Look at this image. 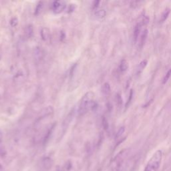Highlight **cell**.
Wrapping results in <instances>:
<instances>
[{"label":"cell","instance_id":"cell-18","mask_svg":"<svg viewBox=\"0 0 171 171\" xmlns=\"http://www.w3.org/2000/svg\"><path fill=\"white\" fill-rule=\"evenodd\" d=\"M76 66H77V64H75L74 65H72V67L71 68V70H70V78H72L74 75V72L75 70V68H76Z\"/></svg>","mask_w":171,"mask_h":171},{"label":"cell","instance_id":"cell-15","mask_svg":"<svg viewBox=\"0 0 171 171\" xmlns=\"http://www.w3.org/2000/svg\"><path fill=\"white\" fill-rule=\"evenodd\" d=\"M124 132H125V128H124V126L120 127L119 128V130H118V131L117 132L116 136V139H118V138H120V136H122V134L124 133Z\"/></svg>","mask_w":171,"mask_h":171},{"label":"cell","instance_id":"cell-9","mask_svg":"<svg viewBox=\"0 0 171 171\" xmlns=\"http://www.w3.org/2000/svg\"><path fill=\"white\" fill-rule=\"evenodd\" d=\"M53 112H54V109L52 106H48L46 108H44V109L43 110V111L42 112V113H41V114H42V118H44L45 116H49V115H50L51 114L53 113ZM41 118H40V119H41Z\"/></svg>","mask_w":171,"mask_h":171},{"label":"cell","instance_id":"cell-20","mask_svg":"<svg viewBox=\"0 0 171 171\" xmlns=\"http://www.w3.org/2000/svg\"><path fill=\"white\" fill-rule=\"evenodd\" d=\"M103 126L104 127L105 129H108V122H107V121L105 119V118H104L103 119Z\"/></svg>","mask_w":171,"mask_h":171},{"label":"cell","instance_id":"cell-10","mask_svg":"<svg viewBox=\"0 0 171 171\" xmlns=\"http://www.w3.org/2000/svg\"><path fill=\"white\" fill-rule=\"evenodd\" d=\"M147 65V60H143L140 62L139 64V66H138L137 70H136V74L137 75H140L142 72H143V70H144V68Z\"/></svg>","mask_w":171,"mask_h":171},{"label":"cell","instance_id":"cell-6","mask_svg":"<svg viewBox=\"0 0 171 171\" xmlns=\"http://www.w3.org/2000/svg\"><path fill=\"white\" fill-rule=\"evenodd\" d=\"M40 34H41L42 39L45 42H47L50 39V36H51L50 31V29L47 28H43L41 29Z\"/></svg>","mask_w":171,"mask_h":171},{"label":"cell","instance_id":"cell-17","mask_svg":"<svg viewBox=\"0 0 171 171\" xmlns=\"http://www.w3.org/2000/svg\"><path fill=\"white\" fill-rule=\"evenodd\" d=\"M10 24L12 27H15L18 24V19L17 18H13L10 21Z\"/></svg>","mask_w":171,"mask_h":171},{"label":"cell","instance_id":"cell-7","mask_svg":"<svg viewBox=\"0 0 171 171\" xmlns=\"http://www.w3.org/2000/svg\"><path fill=\"white\" fill-rule=\"evenodd\" d=\"M110 84L106 82V83H104L102 86V88H101V91H102V93L105 96H108V95H109L110 93Z\"/></svg>","mask_w":171,"mask_h":171},{"label":"cell","instance_id":"cell-3","mask_svg":"<svg viewBox=\"0 0 171 171\" xmlns=\"http://www.w3.org/2000/svg\"><path fill=\"white\" fill-rule=\"evenodd\" d=\"M126 155L127 153L126 150L121 151L117 154L110 164V171H122L126 159Z\"/></svg>","mask_w":171,"mask_h":171},{"label":"cell","instance_id":"cell-1","mask_svg":"<svg viewBox=\"0 0 171 171\" xmlns=\"http://www.w3.org/2000/svg\"><path fill=\"white\" fill-rule=\"evenodd\" d=\"M94 94L92 92H88L84 95L78 108V114L80 116H83L90 109L96 108L97 104L94 101Z\"/></svg>","mask_w":171,"mask_h":171},{"label":"cell","instance_id":"cell-8","mask_svg":"<svg viewBox=\"0 0 171 171\" xmlns=\"http://www.w3.org/2000/svg\"><path fill=\"white\" fill-rule=\"evenodd\" d=\"M33 33H34L33 26L32 25H28L26 26L24 29V34H25V35L26 36V38H30L33 35Z\"/></svg>","mask_w":171,"mask_h":171},{"label":"cell","instance_id":"cell-14","mask_svg":"<svg viewBox=\"0 0 171 171\" xmlns=\"http://www.w3.org/2000/svg\"><path fill=\"white\" fill-rule=\"evenodd\" d=\"M42 8H43V2H39L38 3V4L37 5V6H36V8H35V14L38 15L39 13L41 12Z\"/></svg>","mask_w":171,"mask_h":171},{"label":"cell","instance_id":"cell-23","mask_svg":"<svg viewBox=\"0 0 171 171\" xmlns=\"http://www.w3.org/2000/svg\"><path fill=\"white\" fill-rule=\"evenodd\" d=\"M1 59H2V56H1V55H0V60H1Z\"/></svg>","mask_w":171,"mask_h":171},{"label":"cell","instance_id":"cell-22","mask_svg":"<svg viewBox=\"0 0 171 171\" xmlns=\"http://www.w3.org/2000/svg\"><path fill=\"white\" fill-rule=\"evenodd\" d=\"M2 140H3V133L1 130H0V144L2 142Z\"/></svg>","mask_w":171,"mask_h":171},{"label":"cell","instance_id":"cell-4","mask_svg":"<svg viewBox=\"0 0 171 171\" xmlns=\"http://www.w3.org/2000/svg\"><path fill=\"white\" fill-rule=\"evenodd\" d=\"M53 166V161L49 157H45L42 159L39 163V168L42 171H48Z\"/></svg>","mask_w":171,"mask_h":171},{"label":"cell","instance_id":"cell-21","mask_svg":"<svg viewBox=\"0 0 171 171\" xmlns=\"http://www.w3.org/2000/svg\"><path fill=\"white\" fill-rule=\"evenodd\" d=\"M100 4V2L99 1H96V2H94V8H96L98 7V5Z\"/></svg>","mask_w":171,"mask_h":171},{"label":"cell","instance_id":"cell-11","mask_svg":"<svg viewBox=\"0 0 171 171\" xmlns=\"http://www.w3.org/2000/svg\"><path fill=\"white\" fill-rule=\"evenodd\" d=\"M128 68V62L126 60H122L120 63V66H119V69L120 72H126Z\"/></svg>","mask_w":171,"mask_h":171},{"label":"cell","instance_id":"cell-19","mask_svg":"<svg viewBox=\"0 0 171 171\" xmlns=\"http://www.w3.org/2000/svg\"><path fill=\"white\" fill-rule=\"evenodd\" d=\"M116 99H117V103H118V104L121 105L122 104V98H121L120 94H117L116 95Z\"/></svg>","mask_w":171,"mask_h":171},{"label":"cell","instance_id":"cell-5","mask_svg":"<svg viewBox=\"0 0 171 171\" xmlns=\"http://www.w3.org/2000/svg\"><path fill=\"white\" fill-rule=\"evenodd\" d=\"M66 7L65 3L64 1H55L52 5V9L54 14H59L63 12Z\"/></svg>","mask_w":171,"mask_h":171},{"label":"cell","instance_id":"cell-13","mask_svg":"<svg viewBox=\"0 0 171 171\" xmlns=\"http://www.w3.org/2000/svg\"><path fill=\"white\" fill-rule=\"evenodd\" d=\"M170 9H166L164 11V12L163 13L162 15H161V18H160V22H163L166 20L167 19L168 16L170 14Z\"/></svg>","mask_w":171,"mask_h":171},{"label":"cell","instance_id":"cell-16","mask_svg":"<svg viewBox=\"0 0 171 171\" xmlns=\"http://www.w3.org/2000/svg\"><path fill=\"white\" fill-rule=\"evenodd\" d=\"M171 76V68L169 70V72H167V74H166L165 76H164V79H163V84H166L167 81L169 80V79L170 78V77Z\"/></svg>","mask_w":171,"mask_h":171},{"label":"cell","instance_id":"cell-12","mask_svg":"<svg viewBox=\"0 0 171 171\" xmlns=\"http://www.w3.org/2000/svg\"><path fill=\"white\" fill-rule=\"evenodd\" d=\"M106 12L103 9H98V10L95 12V15H96V18L99 19L104 18L105 16H106Z\"/></svg>","mask_w":171,"mask_h":171},{"label":"cell","instance_id":"cell-2","mask_svg":"<svg viewBox=\"0 0 171 171\" xmlns=\"http://www.w3.org/2000/svg\"><path fill=\"white\" fill-rule=\"evenodd\" d=\"M163 159L162 150H158L148 162L144 171H159Z\"/></svg>","mask_w":171,"mask_h":171}]
</instances>
